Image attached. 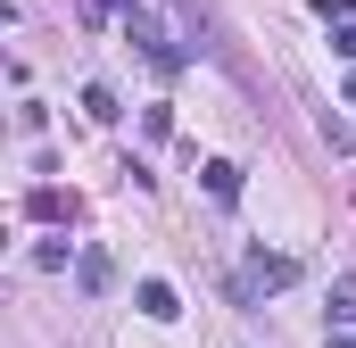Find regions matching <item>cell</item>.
Wrapping results in <instances>:
<instances>
[{"label":"cell","instance_id":"1","mask_svg":"<svg viewBox=\"0 0 356 348\" xmlns=\"http://www.w3.org/2000/svg\"><path fill=\"white\" fill-rule=\"evenodd\" d=\"M116 8H124V33H133V42H141V58H149V67H158V75H182V58H191V50H182L175 33H166V25H158V17H149V8H141V0H116Z\"/></svg>","mask_w":356,"mask_h":348},{"label":"cell","instance_id":"2","mask_svg":"<svg viewBox=\"0 0 356 348\" xmlns=\"http://www.w3.org/2000/svg\"><path fill=\"white\" fill-rule=\"evenodd\" d=\"M290 282H298V258H266V249H257V258L241 265L232 290H241V299H266V290H290Z\"/></svg>","mask_w":356,"mask_h":348},{"label":"cell","instance_id":"3","mask_svg":"<svg viewBox=\"0 0 356 348\" xmlns=\"http://www.w3.org/2000/svg\"><path fill=\"white\" fill-rule=\"evenodd\" d=\"M207 199H216V207H232V199H241V166H232V158H207Z\"/></svg>","mask_w":356,"mask_h":348},{"label":"cell","instance_id":"4","mask_svg":"<svg viewBox=\"0 0 356 348\" xmlns=\"http://www.w3.org/2000/svg\"><path fill=\"white\" fill-rule=\"evenodd\" d=\"M133 299H141V315H158V324H175V315H182V299H175V282H141V290H133Z\"/></svg>","mask_w":356,"mask_h":348},{"label":"cell","instance_id":"5","mask_svg":"<svg viewBox=\"0 0 356 348\" xmlns=\"http://www.w3.org/2000/svg\"><path fill=\"white\" fill-rule=\"evenodd\" d=\"M75 282H83L91 299H99V290L116 282V265H108V249H83V258H75Z\"/></svg>","mask_w":356,"mask_h":348},{"label":"cell","instance_id":"6","mask_svg":"<svg viewBox=\"0 0 356 348\" xmlns=\"http://www.w3.org/2000/svg\"><path fill=\"white\" fill-rule=\"evenodd\" d=\"M332 324H340V332H356V274H340V282H332Z\"/></svg>","mask_w":356,"mask_h":348},{"label":"cell","instance_id":"7","mask_svg":"<svg viewBox=\"0 0 356 348\" xmlns=\"http://www.w3.org/2000/svg\"><path fill=\"white\" fill-rule=\"evenodd\" d=\"M83 116H91V125H116V91H108V84H83Z\"/></svg>","mask_w":356,"mask_h":348},{"label":"cell","instance_id":"8","mask_svg":"<svg viewBox=\"0 0 356 348\" xmlns=\"http://www.w3.org/2000/svg\"><path fill=\"white\" fill-rule=\"evenodd\" d=\"M25 207H33V216H42V224H58V216H67V191H50V182H42V191H33V199H25Z\"/></svg>","mask_w":356,"mask_h":348},{"label":"cell","instance_id":"9","mask_svg":"<svg viewBox=\"0 0 356 348\" xmlns=\"http://www.w3.org/2000/svg\"><path fill=\"white\" fill-rule=\"evenodd\" d=\"M323 141H332L340 158H356V133H348V116H332V108H323Z\"/></svg>","mask_w":356,"mask_h":348},{"label":"cell","instance_id":"10","mask_svg":"<svg viewBox=\"0 0 356 348\" xmlns=\"http://www.w3.org/2000/svg\"><path fill=\"white\" fill-rule=\"evenodd\" d=\"M323 17H340V25H356V0H315Z\"/></svg>","mask_w":356,"mask_h":348},{"label":"cell","instance_id":"11","mask_svg":"<svg viewBox=\"0 0 356 348\" xmlns=\"http://www.w3.org/2000/svg\"><path fill=\"white\" fill-rule=\"evenodd\" d=\"M332 50H340V58H356V25H340V33H332Z\"/></svg>","mask_w":356,"mask_h":348},{"label":"cell","instance_id":"12","mask_svg":"<svg viewBox=\"0 0 356 348\" xmlns=\"http://www.w3.org/2000/svg\"><path fill=\"white\" fill-rule=\"evenodd\" d=\"M332 348H356V332H332Z\"/></svg>","mask_w":356,"mask_h":348},{"label":"cell","instance_id":"13","mask_svg":"<svg viewBox=\"0 0 356 348\" xmlns=\"http://www.w3.org/2000/svg\"><path fill=\"white\" fill-rule=\"evenodd\" d=\"M340 100H348V108H356V75H348V91H340Z\"/></svg>","mask_w":356,"mask_h":348}]
</instances>
